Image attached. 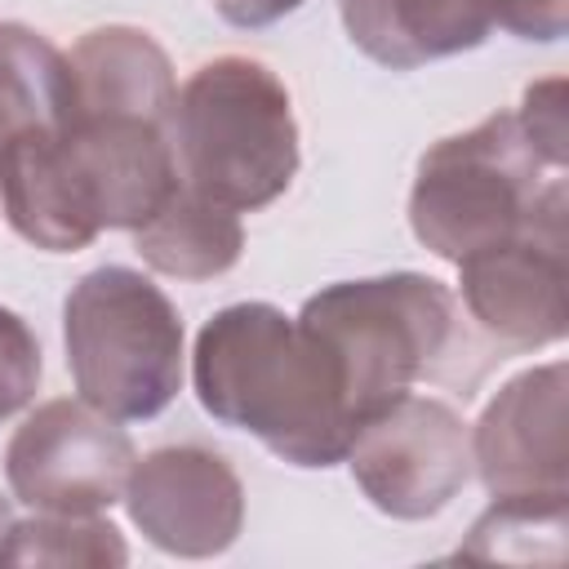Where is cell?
I'll return each instance as SVG.
<instances>
[{"mask_svg": "<svg viewBox=\"0 0 569 569\" xmlns=\"http://www.w3.org/2000/svg\"><path fill=\"white\" fill-rule=\"evenodd\" d=\"M200 405L293 467L347 458L356 418L342 373L320 338L271 302H236L196 338Z\"/></svg>", "mask_w": 569, "mask_h": 569, "instance_id": "cell-1", "label": "cell"}, {"mask_svg": "<svg viewBox=\"0 0 569 569\" xmlns=\"http://www.w3.org/2000/svg\"><path fill=\"white\" fill-rule=\"evenodd\" d=\"M173 147L187 187L222 209H262L298 173L289 89L253 58H213L178 93Z\"/></svg>", "mask_w": 569, "mask_h": 569, "instance_id": "cell-2", "label": "cell"}, {"mask_svg": "<svg viewBox=\"0 0 569 569\" xmlns=\"http://www.w3.org/2000/svg\"><path fill=\"white\" fill-rule=\"evenodd\" d=\"M298 320L333 356L356 431L458 347L453 293L413 271L329 284L307 298Z\"/></svg>", "mask_w": 569, "mask_h": 569, "instance_id": "cell-3", "label": "cell"}, {"mask_svg": "<svg viewBox=\"0 0 569 569\" xmlns=\"http://www.w3.org/2000/svg\"><path fill=\"white\" fill-rule=\"evenodd\" d=\"M62 333L80 400L116 422L160 413L182 387V320L129 267L89 271L67 293Z\"/></svg>", "mask_w": 569, "mask_h": 569, "instance_id": "cell-4", "label": "cell"}, {"mask_svg": "<svg viewBox=\"0 0 569 569\" xmlns=\"http://www.w3.org/2000/svg\"><path fill=\"white\" fill-rule=\"evenodd\" d=\"M551 173L560 169L533 151L516 111H498L476 129L436 142L418 160L409 196L413 236L436 258L462 262L520 231L560 182Z\"/></svg>", "mask_w": 569, "mask_h": 569, "instance_id": "cell-5", "label": "cell"}, {"mask_svg": "<svg viewBox=\"0 0 569 569\" xmlns=\"http://www.w3.org/2000/svg\"><path fill=\"white\" fill-rule=\"evenodd\" d=\"M471 320L511 351L556 342L569 320L565 262V182H556L533 218L507 240L458 262Z\"/></svg>", "mask_w": 569, "mask_h": 569, "instance_id": "cell-6", "label": "cell"}, {"mask_svg": "<svg viewBox=\"0 0 569 569\" xmlns=\"http://www.w3.org/2000/svg\"><path fill=\"white\" fill-rule=\"evenodd\" d=\"M133 462L129 436L89 400L40 405L4 449L13 498L53 516H98L120 502Z\"/></svg>", "mask_w": 569, "mask_h": 569, "instance_id": "cell-7", "label": "cell"}, {"mask_svg": "<svg viewBox=\"0 0 569 569\" xmlns=\"http://www.w3.org/2000/svg\"><path fill=\"white\" fill-rule=\"evenodd\" d=\"M351 476L365 498L396 520H427L471 476V436L436 396H396L351 436Z\"/></svg>", "mask_w": 569, "mask_h": 569, "instance_id": "cell-8", "label": "cell"}, {"mask_svg": "<svg viewBox=\"0 0 569 569\" xmlns=\"http://www.w3.org/2000/svg\"><path fill=\"white\" fill-rule=\"evenodd\" d=\"M71 196L93 231L142 227L178 191L173 120L138 111H71L58 133Z\"/></svg>", "mask_w": 569, "mask_h": 569, "instance_id": "cell-9", "label": "cell"}, {"mask_svg": "<svg viewBox=\"0 0 569 569\" xmlns=\"http://www.w3.org/2000/svg\"><path fill=\"white\" fill-rule=\"evenodd\" d=\"M124 498L133 525L173 556H218L244 520L240 476L200 445H169L133 462Z\"/></svg>", "mask_w": 569, "mask_h": 569, "instance_id": "cell-10", "label": "cell"}, {"mask_svg": "<svg viewBox=\"0 0 569 569\" xmlns=\"http://www.w3.org/2000/svg\"><path fill=\"white\" fill-rule=\"evenodd\" d=\"M565 365H542L511 378L471 436V462L493 498L569 493V409Z\"/></svg>", "mask_w": 569, "mask_h": 569, "instance_id": "cell-11", "label": "cell"}, {"mask_svg": "<svg viewBox=\"0 0 569 569\" xmlns=\"http://www.w3.org/2000/svg\"><path fill=\"white\" fill-rule=\"evenodd\" d=\"M351 44L382 67H418L476 49L498 18V0H338Z\"/></svg>", "mask_w": 569, "mask_h": 569, "instance_id": "cell-12", "label": "cell"}, {"mask_svg": "<svg viewBox=\"0 0 569 569\" xmlns=\"http://www.w3.org/2000/svg\"><path fill=\"white\" fill-rule=\"evenodd\" d=\"M71 111H138L173 120L178 84L164 49L138 27H98L71 53Z\"/></svg>", "mask_w": 569, "mask_h": 569, "instance_id": "cell-13", "label": "cell"}, {"mask_svg": "<svg viewBox=\"0 0 569 569\" xmlns=\"http://www.w3.org/2000/svg\"><path fill=\"white\" fill-rule=\"evenodd\" d=\"M244 249L240 218L196 187L178 182V191L138 227V253L147 267L178 280L222 276Z\"/></svg>", "mask_w": 569, "mask_h": 569, "instance_id": "cell-14", "label": "cell"}, {"mask_svg": "<svg viewBox=\"0 0 569 569\" xmlns=\"http://www.w3.org/2000/svg\"><path fill=\"white\" fill-rule=\"evenodd\" d=\"M71 120V62L40 31L0 22V142Z\"/></svg>", "mask_w": 569, "mask_h": 569, "instance_id": "cell-15", "label": "cell"}, {"mask_svg": "<svg viewBox=\"0 0 569 569\" xmlns=\"http://www.w3.org/2000/svg\"><path fill=\"white\" fill-rule=\"evenodd\" d=\"M569 533V493H507L471 529L458 560H516L560 565Z\"/></svg>", "mask_w": 569, "mask_h": 569, "instance_id": "cell-16", "label": "cell"}, {"mask_svg": "<svg viewBox=\"0 0 569 569\" xmlns=\"http://www.w3.org/2000/svg\"><path fill=\"white\" fill-rule=\"evenodd\" d=\"M124 538L116 525L98 516H36L9 525L0 542V565H71V569H107L124 565Z\"/></svg>", "mask_w": 569, "mask_h": 569, "instance_id": "cell-17", "label": "cell"}, {"mask_svg": "<svg viewBox=\"0 0 569 569\" xmlns=\"http://www.w3.org/2000/svg\"><path fill=\"white\" fill-rule=\"evenodd\" d=\"M36 382H40V342L9 307H0V422L13 418L36 396Z\"/></svg>", "mask_w": 569, "mask_h": 569, "instance_id": "cell-18", "label": "cell"}, {"mask_svg": "<svg viewBox=\"0 0 569 569\" xmlns=\"http://www.w3.org/2000/svg\"><path fill=\"white\" fill-rule=\"evenodd\" d=\"M525 138L533 142V151L551 164V169H565V156H569V124H565V80L551 76V80H538L525 89V107L516 111Z\"/></svg>", "mask_w": 569, "mask_h": 569, "instance_id": "cell-19", "label": "cell"}, {"mask_svg": "<svg viewBox=\"0 0 569 569\" xmlns=\"http://www.w3.org/2000/svg\"><path fill=\"white\" fill-rule=\"evenodd\" d=\"M569 22V0H498L493 27H507L520 40H560Z\"/></svg>", "mask_w": 569, "mask_h": 569, "instance_id": "cell-20", "label": "cell"}, {"mask_svg": "<svg viewBox=\"0 0 569 569\" xmlns=\"http://www.w3.org/2000/svg\"><path fill=\"white\" fill-rule=\"evenodd\" d=\"M302 0H213V9L236 27H267L284 13H293Z\"/></svg>", "mask_w": 569, "mask_h": 569, "instance_id": "cell-21", "label": "cell"}, {"mask_svg": "<svg viewBox=\"0 0 569 569\" xmlns=\"http://www.w3.org/2000/svg\"><path fill=\"white\" fill-rule=\"evenodd\" d=\"M9 525H13V520H9V502L0 498V542H4V533H9Z\"/></svg>", "mask_w": 569, "mask_h": 569, "instance_id": "cell-22", "label": "cell"}]
</instances>
